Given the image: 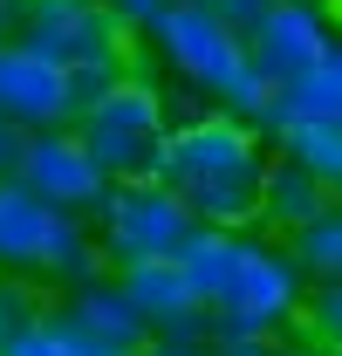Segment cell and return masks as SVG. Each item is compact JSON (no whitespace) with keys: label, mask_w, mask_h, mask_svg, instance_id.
<instances>
[{"label":"cell","mask_w":342,"mask_h":356,"mask_svg":"<svg viewBox=\"0 0 342 356\" xmlns=\"http://www.w3.org/2000/svg\"><path fill=\"white\" fill-rule=\"evenodd\" d=\"M274 137L233 110H192L165 137L158 178L192 206L199 226H260Z\"/></svg>","instance_id":"cell-1"},{"label":"cell","mask_w":342,"mask_h":356,"mask_svg":"<svg viewBox=\"0 0 342 356\" xmlns=\"http://www.w3.org/2000/svg\"><path fill=\"white\" fill-rule=\"evenodd\" d=\"M144 42H151L158 69H165L178 89H192L199 103L233 110V117H247V124H260V131H267V117H274L281 89L254 69V55H247V28H233L219 7L171 0L165 14L144 28Z\"/></svg>","instance_id":"cell-2"},{"label":"cell","mask_w":342,"mask_h":356,"mask_svg":"<svg viewBox=\"0 0 342 356\" xmlns=\"http://www.w3.org/2000/svg\"><path fill=\"white\" fill-rule=\"evenodd\" d=\"M103 267H110V254L83 213L42 199L21 178H0V274H35L55 295H69L76 281L103 274Z\"/></svg>","instance_id":"cell-3"},{"label":"cell","mask_w":342,"mask_h":356,"mask_svg":"<svg viewBox=\"0 0 342 356\" xmlns=\"http://www.w3.org/2000/svg\"><path fill=\"white\" fill-rule=\"evenodd\" d=\"M301 302H308V267L295 261L281 233L254 226L233 288L213 302V343H281L295 329Z\"/></svg>","instance_id":"cell-4"},{"label":"cell","mask_w":342,"mask_h":356,"mask_svg":"<svg viewBox=\"0 0 342 356\" xmlns=\"http://www.w3.org/2000/svg\"><path fill=\"white\" fill-rule=\"evenodd\" d=\"M76 131H83V144L96 151V165L110 178H151L158 158H165V137H171V96L124 62V76L76 117Z\"/></svg>","instance_id":"cell-5"},{"label":"cell","mask_w":342,"mask_h":356,"mask_svg":"<svg viewBox=\"0 0 342 356\" xmlns=\"http://www.w3.org/2000/svg\"><path fill=\"white\" fill-rule=\"evenodd\" d=\"M89 226H96L110 267H137V261H171L199 220L165 178L151 172V178H110V192L96 199Z\"/></svg>","instance_id":"cell-6"},{"label":"cell","mask_w":342,"mask_h":356,"mask_svg":"<svg viewBox=\"0 0 342 356\" xmlns=\"http://www.w3.org/2000/svg\"><path fill=\"white\" fill-rule=\"evenodd\" d=\"M14 42L76 69V62H124L130 28L103 0H14Z\"/></svg>","instance_id":"cell-7"},{"label":"cell","mask_w":342,"mask_h":356,"mask_svg":"<svg viewBox=\"0 0 342 356\" xmlns=\"http://www.w3.org/2000/svg\"><path fill=\"white\" fill-rule=\"evenodd\" d=\"M329 48H336V21H329L322 0H274L247 28V55L274 89H295Z\"/></svg>","instance_id":"cell-8"},{"label":"cell","mask_w":342,"mask_h":356,"mask_svg":"<svg viewBox=\"0 0 342 356\" xmlns=\"http://www.w3.org/2000/svg\"><path fill=\"white\" fill-rule=\"evenodd\" d=\"M21 185H35L42 199H55V206H69V213H96V199L110 192V172L96 165V151L83 144V131L76 124H48V131H28V144H21Z\"/></svg>","instance_id":"cell-9"},{"label":"cell","mask_w":342,"mask_h":356,"mask_svg":"<svg viewBox=\"0 0 342 356\" xmlns=\"http://www.w3.org/2000/svg\"><path fill=\"white\" fill-rule=\"evenodd\" d=\"M0 117L14 131H48V124H76L69 117V69L48 62L28 42H0Z\"/></svg>","instance_id":"cell-10"},{"label":"cell","mask_w":342,"mask_h":356,"mask_svg":"<svg viewBox=\"0 0 342 356\" xmlns=\"http://www.w3.org/2000/svg\"><path fill=\"white\" fill-rule=\"evenodd\" d=\"M124 295L137 302L144 329L151 336H199L213 343V309L199 302V288L178 274V261H137V267H117Z\"/></svg>","instance_id":"cell-11"},{"label":"cell","mask_w":342,"mask_h":356,"mask_svg":"<svg viewBox=\"0 0 342 356\" xmlns=\"http://www.w3.org/2000/svg\"><path fill=\"white\" fill-rule=\"evenodd\" d=\"M62 309L76 315L83 329H96L103 343H117V350H137V343H151V329H144V315H137V302L124 295V281H117V267H103V274H89V281H76L69 295H55Z\"/></svg>","instance_id":"cell-12"},{"label":"cell","mask_w":342,"mask_h":356,"mask_svg":"<svg viewBox=\"0 0 342 356\" xmlns=\"http://www.w3.org/2000/svg\"><path fill=\"white\" fill-rule=\"evenodd\" d=\"M247 233H254V226H192V233H185V247L171 254L178 274L199 288V302H206V309L233 288V274H240V261H247Z\"/></svg>","instance_id":"cell-13"},{"label":"cell","mask_w":342,"mask_h":356,"mask_svg":"<svg viewBox=\"0 0 342 356\" xmlns=\"http://www.w3.org/2000/svg\"><path fill=\"white\" fill-rule=\"evenodd\" d=\"M329 199H336V192H329L322 178L308 172L301 158H288V151H274V165H267V199H260V226L288 240V233H301V226L315 220V213H322Z\"/></svg>","instance_id":"cell-14"},{"label":"cell","mask_w":342,"mask_h":356,"mask_svg":"<svg viewBox=\"0 0 342 356\" xmlns=\"http://www.w3.org/2000/svg\"><path fill=\"white\" fill-rule=\"evenodd\" d=\"M0 356H130V350L103 343V336H96V329H83L62 302H48V309L35 315L21 336H7V343H0Z\"/></svg>","instance_id":"cell-15"},{"label":"cell","mask_w":342,"mask_h":356,"mask_svg":"<svg viewBox=\"0 0 342 356\" xmlns=\"http://www.w3.org/2000/svg\"><path fill=\"white\" fill-rule=\"evenodd\" d=\"M267 137H274V151L301 158L329 192H342V117H281Z\"/></svg>","instance_id":"cell-16"},{"label":"cell","mask_w":342,"mask_h":356,"mask_svg":"<svg viewBox=\"0 0 342 356\" xmlns=\"http://www.w3.org/2000/svg\"><path fill=\"white\" fill-rule=\"evenodd\" d=\"M281 117H342V42L329 48V55H322L295 89H281V103H274L267 131H274Z\"/></svg>","instance_id":"cell-17"},{"label":"cell","mask_w":342,"mask_h":356,"mask_svg":"<svg viewBox=\"0 0 342 356\" xmlns=\"http://www.w3.org/2000/svg\"><path fill=\"white\" fill-rule=\"evenodd\" d=\"M288 247H295V261L308 267V281H342V192L301 226V233H288Z\"/></svg>","instance_id":"cell-18"},{"label":"cell","mask_w":342,"mask_h":356,"mask_svg":"<svg viewBox=\"0 0 342 356\" xmlns=\"http://www.w3.org/2000/svg\"><path fill=\"white\" fill-rule=\"evenodd\" d=\"M295 329L342 356V281H308V302H301Z\"/></svg>","instance_id":"cell-19"},{"label":"cell","mask_w":342,"mask_h":356,"mask_svg":"<svg viewBox=\"0 0 342 356\" xmlns=\"http://www.w3.org/2000/svg\"><path fill=\"white\" fill-rule=\"evenodd\" d=\"M117 76H124V62H76V69H69V117H83Z\"/></svg>","instance_id":"cell-20"},{"label":"cell","mask_w":342,"mask_h":356,"mask_svg":"<svg viewBox=\"0 0 342 356\" xmlns=\"http://www.w3.org/2000/svg\"><path fill=\"white\" fill-rule=\"evenodd\" d=\"M103 7H110V14H117V21H124L130 35H144V28H151V21H158V14H165L171 0H103Z\"/></svg>","instance_id":"cell-21"},{"label":"cell","mask_w":342,"mask_h":356,"mask_svg":"<svg viewBox=\"0 0 342 356\" xmlns=\"http://www.w3.org/2000/svg\"><path fill=\"white\" fill-rule=\"evenodd\" d=\"M130 356H213V343H199V336H151Z\"/></svg>","instance_id":"cell-22"},{"label":"cell","mask_w":342,"mask_h":356,"mask_svg":"<svg viewBox=\"0 0 342 356\" xmlns=\"http://www.w3.org/2000/svg\"><path fill=\"white\" fill-rule=\"evenodd\" d=\"M21 144H28V131H14V124L0 117V178H14V172H21Z\"/></svg>","instance_id":"cell-23"},{"label":"cell","mask_w":342,"mask_h":356,"mask_svg":"<svg viewBox=\"0 0 342 356\" xmlns=\"http://www.w3.org/2000/svg\"><path fill=\"white\" fill-rule=\"evenodd\" d=\"M267 7H274V0H226L219 14H226L233 28H254V21H260V14H267Z\"/></svg>","instance_id":"cell-24"},{"label":"cell","mask_w":342,"mask_h":356,"mask_svg":"<svg viewBox=\"0 0 342 356\" xmlns=\"http://www.w3.org/2000/svg\"><path fill=\"white\" fill-rule=\"evenodd\" d=\"M274 356H336V350H322L315 336H295V329H288V336L274 343Z\"/></svg>","instance_id":"cell-25"},{"label":"cell","mask_w":342,"mask_h":356,"mask_svg":"<svg viewBox=\"0 0 342 356\" xmlns=\"http://www.w3.org/2000/svg\"><path fill=\"white\" fill-rule=\"evenodd\" d=\"M213 356H274V343H213Z\"/></svg>","instance_id":"cell-26"},{"label":"cell","mask_w":342,"mask_h":356,"mask_svg":"<svg viewBox=\"0 0 342 356\" xmlns=\"http://www.w3.org/2000/svg\"><path fill=\"white\" fill-rule=\"evenodd\" d=\"M14 35V0H0V42Z\"/></svg>","instance_id":"cell-27"},{"label":"cell","mask_w":342,"mask_h":356,"mask_svg":"<svg viewBox=\"0 0 342 356\" xmlns=\"http://www.w3.org/2000/svg\"><path fill=\"white\" fill-rule=\"evenodd\" d=\"M199 7H226V0H199Z\"/></svg>","instance_id":"cell-28"},{"label":"cell","mask_w":342,"mask_h":356,"mask_svg":"<svg viewBox=\"0 0 342 356\" xmlns=\"http://www.w3.org/2000/svg\"><path fill=\"white\" fill-rule=\"evenodd\" d=\"M0 343H7V329H0Z\"/></svg>","instance_id":"cell-29"}]
</instances>
